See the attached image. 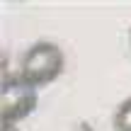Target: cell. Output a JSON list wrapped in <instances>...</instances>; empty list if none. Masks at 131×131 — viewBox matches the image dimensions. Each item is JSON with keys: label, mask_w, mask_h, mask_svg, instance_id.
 Listing matches in <instances>:
<instances>
[{"label": "cell", "mask_w": 131, "mask_h": 131, "mask_svg": "<svg viewBox=\"0 0 131 131\" xmlns=\"http://www.w3.org/2000/svg\"><path fill=\"white\" fill-rule=\"evenodd\" d=\"M63 51L53 41H37L22 58L19 78L32 88H44L63 73Z\"/></svg>", "instance_id": "cell-1"}, {"label": "cell", "mask_w": 131, "mask_h": 131, "mask_svg": "<svg viewBox=\"0 0 131 131\" xmlns=\"http://www.w3.org/2000/svg\"><path fill=\"white\" fill-rule=\"evenodd\" d=\"M37 88L27 85L22 78H5L3 80V124H10L24 119L37 109Z\"/></svg>", "instance_id": "cell-2"}, {"label": "cell", "mask_w": 131, "mask_h": 131, "mask_svg": "<svg viewBox=\"0 0 131 131\" xmlns=\"http://www.w3.org/2000/svg\"><path fill=\"white\" fill-rule=\"evenodd\" d=\"M112 126H114V131H131V97H126L117 107L114 119H112Z\"/></svg>", "instance_id": "cell-3"}]
</instances>
